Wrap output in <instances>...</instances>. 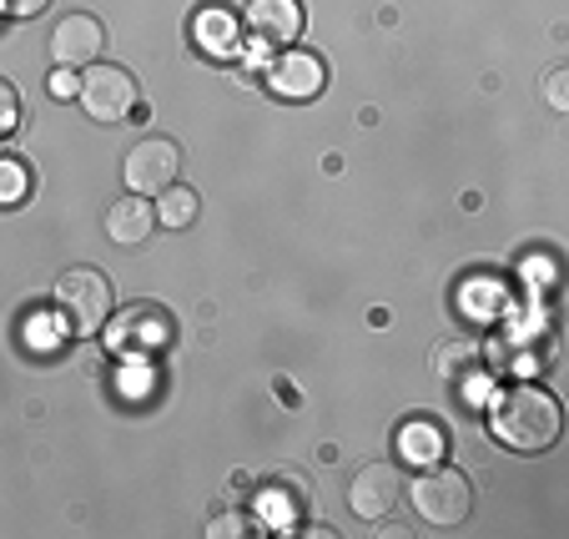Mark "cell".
I'll list each match as a JSON object with an SVG mask.
<instances>
[{
    "label": "cell",
    "mask_w": 569,
    "mask_h": 539,
    "mask_svg": "<svg viewBox=\"0 0 569 539\" xmlns=\"http://www.w3.org/2000/svg\"><path fill=\"white\" fill-rule=\"evenodd\" d=\"M409 495H413L419 519L433 529H459L463 519L473 515V485L449 465H429L419 479H413Z\"/></svg>",
    "instance_id": "obj_3"
},
{
    "label": "cell",
    "mask_w": 569,
    "mask_h": 539,
    "mask_svg": "<svg viewBox=\"0 0 569 539\" xmlns=\"http://www.w3.org/2000/svg\"><path fill=\"white\" fill-rule=\"evenodd\" d=\"M272 509H278V519L288 529L298 525V519L308 515V479H302V475H282L278 489H272Z\"/></svg>",
    "instance_id": "obj_15"
},
{
    "label": "cell",
    "mask_w": 569,
    "mask_h": 539,
    "mask_svg": "<svg viewBox=\"0 0 569 539\" xmlns=\"http://www.w3.org/2000/svg\"><path fill=\"white\" fill-rule=\"evenodd\" d=\"M242 26H248L252 41L272 46V51H288V46L302 36L308 16H302V0H248Z\"/></svg>",
    "instance_id": "obj_8"
},
{
    "label": "cell",
    "mask_w": 569,
    "mask_h": 539,
    "mask_svg": "<svg viewBox=\"0 0 569 539\" xmlns=\"http://www.w3.org/2000/svg\"><path fill=\"white\" fill-rule=\"evenodd\" d=\"M157 232V207L147 202V197H121V202H111L107 212V238L117 242V248H141V242Z\"/></svg>",
    "instance_id": "obj_11"
},
{
    "label": "cell",
    "mask_w": 569,
    "mask_h": 539,
    "mask_svg": "<svg viewBox=\"0 0 569 539\" xmlns=\"http://www.w3.org/2000/svg\"><path fill=\"white\" fill-rule=\"evenodd\" d=\"M76 91H81V76H76L71 66H56L51 71V97L56 101H76Z\"/></svg>",
    "instance_id": "obj_18"
},
{
    "label": "cell",
    "mask_w": 569,
    "mask_h": 539,
    "mask_svg": "<svg viewBox=\"0 0 569 539\" xmlns=\"http://www.w3.org/2000/svg\"><path fill=\"white\" fill-rule=\"evenodd\" d=\"M177 167H182V147L172 137H141L137 147L121 157V182L137 197H157L161 187L177 182Z\"/></svg>",
    "instance_id": "obj_5"
},
{
    "label": "cell",
    "mask_w": 569,
    "mask_h": 539,
    "mask_svg": "<svg viewBox=\"0 0 569 539\" xmlns=\"http://www.w3.org/2000/svg\"><path fill=\"white\" fill-rule=\"evenodd\" d=\"M26 197H31V167L0 157V207H21Z\"/></svg>",
    "instance_id": "obj_16"
},
{
    "label": "cell",
    "mask_w": 569,
    "mask_h": 539,
    "mask_svg": "<svg viewBox=\"0 0 569 539\" xmlns=\"http://www.w3.org/2000/svg\"><path fill=\"white\" fill-rule=\"evenodd\" d=\"M217 535H242V519H237V515L222 519V525H217Z\"/></svg>",
    "instance_id": "obj_21"
},
{
    "label": "cell",
    "mask_w": 569,
    "mask_h": 539,
    "mask_svg": "<svg viewBox=\"0 0 569 539\" xmlns=\"http://www.w3.org/2000/svg\"><path fill=\"white\" fill-rule=\"evenodd\" d=\"M16 127H21V91L0 76V137H11Z\"/></svg>",
    "instance_id": "obj_17"
},
{
    "label": "cell",
    "mask_w": 569,
    "mask_h": 539,
    "mask_svg": "<svg viewBox=\"0 0 569 539\" xmlns=\"http://www.w3.org/2000/svg\"><path fill=\"white\" fill-rule=\"evenodd\" d=\"M393 449L409 459V465H439L443 449H449V439H443V429L433 419H409V423H398L393 429Z\"/></svg>",
    "instance_id": "obj_13"
},
{
    "label": "cell",
    "mask_w": 569,
    "mask_h": 539,
    "mask_svg": "<svg viewBox=\"0 0 569 539\" xmlns=\"http://www.w3.org/2000/svg\"><path fill=\"white\" fill-rule=\"evenodd\" d=\"M565 81H569V71H549V87H545V101L555 111H569V91H565Z\"/></svg>",
    "instance_id": "obj_19"
},
{
    "label": "cell",
    "mask_w": 569,
    "mask_h": 539,
    "mask_svg": "<svg viewBox=\"0 0 569 539\" xmlns=\"http://www.w3.org/2000/svg\"><path fill=\"white\" fill-rule=\"evenodd\" d=\"M398 499H403L398 465H363L353 475V485H348V509L358 519H388L398 509Z\"/></svg>",
    "instance_id": "obj_10"
},
{
    "label": "cell",
    "mask_w": 569,
    "mask_h": 539,
    "mask_svg": "<svg viewBox=\"0 0 569 539\" xmlns=\"http://www.w3.org/2000/svg\"><path fill=\"white\" fill-rule=\"evenodd\" d=\"M107 51V26L97 21V16L76 11V16H61L51 31V56L56 66H71V71H87L97 56Z\"/></svg>",
    "instance_id": "obj_9"
},
{
    "label": "cell",
    "mask_w": 569,
    "mask_h": 539,
    "mask_svg": "<svg viewBox=\"0 0 569 539\" xmlns=\"http://www.w3.org/2000/svg\"><path fill=\"white\" fill-rule=\"evenodd\" d=\"M559 423L565 419H559L555 393L535 389V383H515V389H505L495 399V409H489V429H495V439L505 443V449H515V453L555 449Z\"/></svg>",
    "instance_id": "obj_1"
},
{
    "label": "cell",
    "mask_w": 569,
    "mask_h": 539,
    "mask_svg": "<svg viewBox=\"0 0 569 539\" xmlns=\"http://www.w3.org/2000/svg\"><path fill=\"white\" fill-rule=\"evenodd\" d=\"M46 6H51V0H0V11H6V16H21V21H26V16H41Z\"/></svg>",
    "instance_id": "obj_20"
},
{
    "label": "cell",
    "mask_w": 569,
    "mask_h": 539,
    "mask_svg": "<svg viewBox=\"0 0 569 539\" xmlns=\"http://www.w3.org/2000/svg\"><path fill=\"white\" fill-rule=\"evenodd\" d=\"M107 338L117 353H131V358H147V353H161L172 343V313L157 308V302H137L117 323H107Z\"/></svg>",
    "instance_id": "obj_6"
},
{
    "label": "cell",
    "mask_w": 569,
    "mask_h": 539,
    "mask_svg": "<svg viewBox=\"0 0 569 539\" xmlns=\"http://www.w3.org/2000/svg\"><path fill=\"white\" fill-rule=\"evenodd\" d=\"M237 36H242V16H232L227 6H207V11H197V21H192L197 51L227 61V56L237 51Z\"/></svg>",
    "instance_id": "obj_12"
},
{
    "label": "cell",
    "mask_w": 569,
    "mask_h": 539,
    "mask_svg": "<svg viewBox=\"0 0 569 539\" xmlns=\"http://www.w3.org/2000/svg\"><path fill=\"white\" fill-rule=\"evenodd\" d=\"M262 81H268V91L278 101H312L322 87H328V66H322L312 51H302V46H288V51H278L268 61Z\"/></svg>",
    "instance_id": "obj_7"
},
{
    "label": "cell",
    "mask_w": 569,
    "mask_h": 539,
    "mask_svg": "<svg viewBox=\"0 0 569 539\" xmlns=\"http://www.w3.org/2000/svg\"><path fill=\"white\" fill-rule=\"evenodd\" d=\"M76 101L87 107V117H91V121H101V127H111V121H127V117H137V107H141V91H137V76H131L127 66L91 61L87 71H81V91H76Z\"/></svg>",
    "instance_id": "obj_4"
},
{
    "label": "cell",
    "mask_w": 569,
    "mask_h": 539,
    "mask_svg": "<svg viewBox=\"0 0 569 539\" xmlns=\"http://www.w3.org/2000/svg\"><path fill=\"white\" fill-rule=\"evenodd\" d=\"M197 212H202V197L192 192V187L172 182L157 192V227H167V232H182V227L197 222Z\"/></svg>",
    "instance_id": "obj_14"
},
{
    "label": "cell",
    "mask_w": 569,
    "mask_h": 539,
    "mask_svg": "<svg viewBox=\"0 0 569 539\" xmlns=\"http://www.w3.org/2000/svg\"><path fill=\"white\" fill-rule=\"evenodd\" d=\"M56 313L66 333L97 338L111 323V278L101 268H66L56 278Z\"/></svg>",
    "instance_id": "obj_2"
}]
</instances>
